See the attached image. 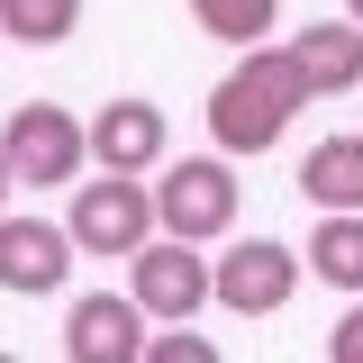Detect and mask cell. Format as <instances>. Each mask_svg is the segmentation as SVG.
I'll return each mask as SVG.
<instances>
[{
  "label": "cell",
  "mask_w": 363,
  "mask_h": 363,
  "mask_svg": "<svg viewBox=\"0 0 363 363\" xmlns=\"http://www.w3.org/2000/svg\"><path fill=\"white\" fill-rule=\"evenodd\" d=\"M300 109H318L300 82V55L291 45H236V64L209 91V136H218V155H264V145H281V128Z\"/></svg>",
  "instance_id": "6da1fadb"
},
{
  "label": "cell",
  "mask_w": 363,
  "mask_h": 363,
  "mask_svg": "<svg viewBox=\"0 0 363 363\" xmlns=\"http://www.w3.org/2000/svg\"><path fill=\"white\" fill-rule=\"evenodd\" d=\"M73 255H136L145 236H155V191L136 173H100V182H73Z\"/></svg>",
  "instance_id": "7a4b0ae2"
},
{
  "label": "cell",
  "mask_w": 363,
  "mask_h": 363,
  "mask_svg": "<svg viewBox=\"0 0 363 363\" xmlns=\"http://www.w3.org/2000/svg\"><path fill=\"white\" fill-rule=\"evenodd\" d=\"M128 300L145 309V327L209 309V255H191V236H145L128 255Z\"/></svg>",
  "instance_id": "3957f363"
},
{
  "label": "cell",
  "mask_w": 363,
  "mask_h": 363,
  "mask_svg": "<svg viewBox=\"0 0 363 363\" xmlns=\"http://www.w3.org/2000/svg\"><path fill=\"white\" fill-rule=\"evenodd\" d=\"M155 227L191 236V245L227 236L236 227V173H227V155H182L173 173L155 182Z\"/></svg>",
  "instance_id": "277c9868"
},
{
  "label": "cell",
  "mask_w": 363,
  "mask_h": 363,
  "mask_svg": "<svg viewBox=\"0 0 363 363\" xmlns=\"http://www.w3.org/2000/svg\"><path fill=\"white\" fill-rule=\"evenodd\" d=\"M0 155H9V182H37V191H55V182H73V173L91 164L82 118H73V109H55V100H28V109H9V128H0Z\"/></svg>",
  "instance_id": "5b68a950"
},
{
  "label": "cell",
  "mask_w": 363,
  "mask_h": 363,
  "mask_svg": "<svg viewBox=\"0 0 363 363\" xmlns=\"http://www.w3.org/2000/svg\"><path fill=\"white\" fill-rule=\"evenodd\" d=\"M291 291H300V245H281V236H245L209 264V300L227 318H272Z\"/></svg>",
  "instance_id": "8992f818"
},
{
  "label": "cell",
  "mask_w": 363,
  "mask_h": 363,
  "mask_svg": "<svg viewBox=\"0 0 363 363\" xmlns=\"http://www.w3.org/2000/svg\"><path fill=\"white\" fill-rule=\"evenodd\" d=\"M73 281V236L55 218H18V209H0V291H18V300H45V291H64Z\"/></svg>",
  "instance_id": "52a82bcc"
},
{
  "label": "cell",
  "mask_w": 363,
  "mask_h": 363,
  "mask_svg": "<svg viewBox=\"0 0 363 363\" xmlns=\"http://www.w3.org/2000/svg\"><path fill=\"white\" fill-rule=\"evenodd\" d=\"M64 354L73 363H136L145 354V309L128 291H82L64 318Z\"/></svg>",
  "instance_id": "ba28073f"
},
{
  "label": "cell",
  "mask_w": 363,
  "mask_h": 363,
  "mask_svg": "<svg viewBox=\"0 0 363 363\" xmlns=\"http://www.w3.org/2000/svg\"><path fill=\"white\" fill-rule=\"evenodd\" d=\"M82 145H91L100 173H155V164H164V109H155V100H109L82 128Z\"/></svg>",
  "instance_id": "9c48e42d"
},
{
  "label": "cell",
  "mask_w": 363,
  "mask_h": 363,
  "mask_svg": "<svg viewBox=\"0 0 363 363\" xmlns=\"http://www.w3.org/2000/svg\"><path fill=\"white\" fill-rule=\"evenodd\" d=\"M291 55H300L309 100H336V91L363 82V28H354V18H318V28H300V37H291Z\"/></svg>",
  "instance_id": "30bf717a"
},
{
  "label": "cell",
  "mask_w": 363,
  "mask_h": 363,
  "mask_svg": "<svg viewBox=\"0 0 363 363\" xmlns=\"http://www.w3.org/2000/svg\"><path fill=\"white\" fill-rule=\"evenodd\" d=\"M300 272L327 291H363V209H318V236L300 245Z\"/></svg>",
  "instance_id": "8fae6325"
},
{
  "label": "cell",
  "mask_w": 363,
  "mask_h": 363,
  "mask_svg": "<svg viewBox=\"0 0 363 363\" xmlns=\"http://www.w3.org/2000/svg\"><path fill=\"white\" fill-rule=\"evenodd\" d=\"M300 191L309 209H363V136H327L300 155Z\"/></svg>",
  "instance_id": "7c38bea8"
},
{
  "label": "cell",
  "mask_w": 363,
  "mask_h": 363,
  "mask_svg": "<svg viewBox=\"0 0 363 363\" xmlns=\"http://www.w3.org/2000/svg\"><path fill=\"white\" fill-rule=\"evenodd\" d=\"M82 28V0H0V37L9 45H64Z\"/></svg>",
  "instance_id": "4fadbf2b"
},
{
  "label": "cell",
  "mask_w": 363,
  "mask_h": 363,
  "mask_svg": "<svg viewBox=\"0 0 363 363\" xmlns=\"http://www.w3.org/2000/svg\"><path fill=\"white\" fill-rule=\"evenodd\" d=\"M272 9H281V0H191V18H200L209 37H227V45H264Z\"/></svg>",
  "instance_id": "5bb4252c"
},
{
  "label": "cell",
  "mask_w": 363,
  "mask_h": 363,
  "mask_svg": "<svg viewBox=\"0 0 363 363\" xmlns=\"http://www.w3.org/2000/svg\"><path fill=\"white\" fill-rule=\"evenodd\" d=\"M136 363H218V345L209 336H191V318H173V327H155L145 336V354Z\"/></svg>",
  "instance_id": "9a60e30c"
},
{
  "label": "cell",
  "mask_w": 363,
  "mask_h": 363,
  "mask_svg": "<svg viewBox=\"0 0 363 363\" xmlns=\"http://www.w3.org/2000/svg\"><path fill=\"white\" fill-rule=\"evenodd\" d=\"M327 363H363V300L336 318V336H327Z\"/></svg>",
  "instance_id": "2e32d148"
},
{
  "label": "cell",
  "mask_w": 363,
  "mask_h": 363,
  "mask_svg": "<svg viewBox=\"0 0 363 363\" xmlns=\"http://www.w3.org/2000/svg\"><path fill=\"white\" fill-rule=\"evenodd\" d=\"M9 191H18V182H9V155H0V209H9Z\"/></svg>",
  "instance_id": "e0dca14e"
},
{
  "label": "cell",
  "mask_w": 363,
  "mask_h": 363,
  "mask_svg": "<svg viewBox=\"0 0 363 363\" xmlns=\"http://www.w3.org/2000/svg\"><path fill=\"white\" fill-rule=\"evenodd\" d=\"M345 18H354V28H363V0H345Z\"/></svg>",
  "instance_id": "ac0fdd59"
},
{
  "label": "cell",
  "mask_w": 363,
  "mask_h": 363,
  "mask_svg": "<svg viewBox=\"0 0 363 363\" xmlns=\"http://www.w3.org/2000/svg\"><path fill=\"white\" fill-rule=\"evenodd\" d=\"M0 45H9V37H0Z\"/></svg>",
  "instance_id": "d6986e66"
}]
</instances>
